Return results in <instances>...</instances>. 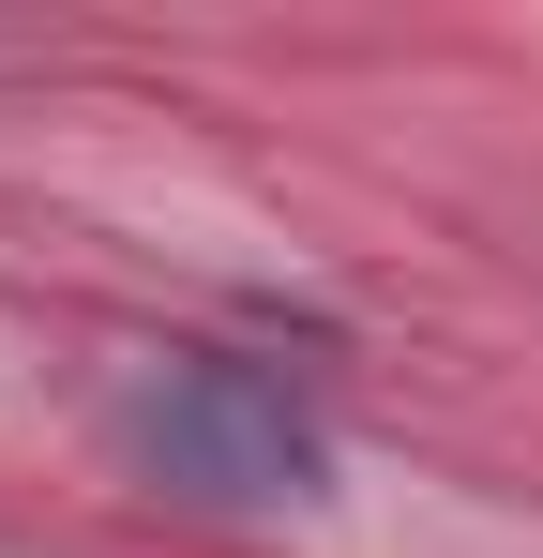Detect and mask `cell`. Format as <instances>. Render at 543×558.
Here are the masks:
<instances>
[{
	"mask_svg": "<svg viewBox=\"0 0 543 558\" xmlns=\"http://www.w3.org/2000/svg\"><path fill=\"white\" fill-rule=\"evenodd\" d=\"M136 438H152L196 498H302V483H317V423H302L272 377H242V363L152 377V392H136Z\"/></svg>",
	"mask_w": 543,
	"mask_h": 558,
	"instance_id": "6da1fadb",
	"label": "cell"
}]
</instances>
